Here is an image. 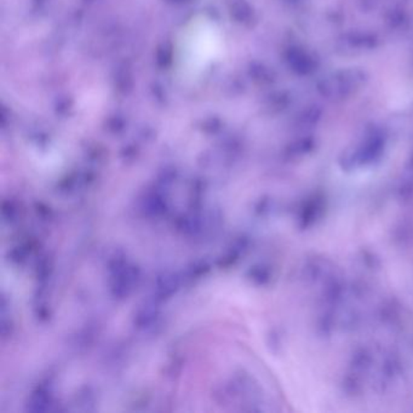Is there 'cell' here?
<instances>
[]
</instances>
